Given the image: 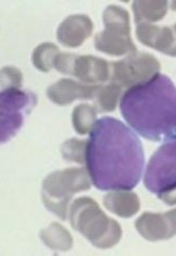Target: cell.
<instances>
[{
	"label": "cell",
	"instance_id": "6",
	"mask_svg": "<svg viewBox=\"0 0 176 256\" xmlns=\"http://www.w3.org/2000/svg\"><path fill=\"white\" fill-rule=\"evenodd\" d=\"M160 68L161 64L154 54L137 52L110 64V80L122 88H131L150 81L160 72Z\"/></svg>",
	"mask_w": 176,
	"mask_h": 256
},
{
	"label": "cell",
	"instance_id": "8",
	"mask_svg": "<svg viewBox=\"0 0 176 256\" xmlns=\"http://www.w3.org/2000/svg\"><path fill=\"white\" fill-rule=\"evenodd\" d=\"M54 69L63 74L76 76L84 83L98 84L110 78V64L92 54L60 52L53 64Z\"/></svg>",
	"mask_w": 176,
	"mask_h": 256
},
{
	"label": "cell",
	"instance_id": "9",
	"mask_svg": "<svg viewBox=\"0 0 176 256\" xmlns=\"http://www.w3.org/2000/svg\"><path fill=\"white\" fill-rule=\"evenodd\" d=\"M144 184L154 194H159L176 184V138L166 142L151 156Z\"/></svg>",
	"mask_w": 176,
	"mask_h": 256
},
{
	"label": "cell",
	"instance_id": "22",
	"mask_svg": "<svg viewBox=\"0 0 176 256\" xmlns=\"http://www.w3.org/2000/svg\"><path fill=\"white\" fill-rule=\"evenodd\" d=\"M157 195H158V198H159L162 202H165L166 204H168L170 206L176 205V184L167 188V190L162 191Z\"/></svg>",
	"mask_w": 176,
	"mask_h": 256
},
{
	"label": "cell",
	"instance_id": "11",
	"mask_svg": "<svg viewBox=\"0 0 176 256\" xmlns=\"http://www.w3.org/2000/svg\"><path fill=\"white\" fill-rule=\"evenodd\" d=\"M98 86L81 84L71 78H61L48 88L47 96L56 105L66 106L76 100H93Z\"/></svg>",
	"mask_w": 176,
	"mask_h": 256
},
{
	"label": "cell",
	"instance_id": "23",
	"mask_svg": "<svg viewBox=\"0 0 176 256\" xmlns=\"http://www.w3.org/2000/svg\"><path fill=\"white\" fill-rule=\"evenodd\" d=\"M165 216L169 226L170 234H171L172 236H174L176 234V208L165 212Z\"/></svg>",
	"mask_w": 176,
	"mask_h": 256
},
{
	"label": "cell",
	"instance_id": "25",
	"mask_svg": "<svg viewBox=\"0 0 176 256\" xmlns=\"http://www.w3.org/2000/svg\"><path fill=\"white\" fill-rule=\"evenodd\" d=\"M173 30H174V32H175V34H176V23H175V26H173Z\"/></svg>",
	"mask_w": 176,
	"mask_h": 256
},
{
	"label": "cell",
	"instance_id": "17",
	"mask_svg": "<svg viewBox=\"0 0 176 256\" xmlns=\"http://www.w3.org/2000/svg\"><path fill=\"white\" fill-rule=\"evenodd\" d=\"M121 94H122V88L118 84L110 83L108 85H99L93 98L97 112L104 114L114 112Z\"/></svg>",
	"mask_w": 176,
	"mask_h": 256
},
{
	"label": "cell",
	"instance_id": "2",
	"mask_svg": "<svg viewBox=\"0 0 176 256\" xmlns=\"http://www.w3.org/2000/svg\"><path fill=\"white\" fill-rule=\"evenodd\" d=\"M120 110L132 129L146 140L176 138V86L165 74L158 73L150 81L127 90Z\"/></svg>",
	"mask_w": 176,
	"mask_h": 256
},
{
	"label": "cell",
	"instance_id": "14",
	"mask_svg": "<svg viewBox=\"0 0 176 256\" xmlns=\"http://www.w3.org/2000/svg\"><path fill=\"white\" fill-rule=\"evenodd\" d=\"M135 227L138 234L150 242L168 240L172 238L165 214L145 212L136 220Z\"/></svg>",
	"mask_w": 176,
	"mask_h": 256
},
{
	"label": "cell",
	"instance_id": "18",
	"mask_svg": "<svg viewBox=\"0 0 176 256\" xmlns=\"http://www.w3.org/2000/svg\"><path fill=\"white\" fill-rule=\"evenodd\" d=\"M97 121V110L88 104L77 105L72 114V122L76 133L84 136L90 133Z\"/></svg>",
	"mask_w": 176,
	"mask_h": 256
},
{
	"label": "cell",
	"instance_id": "13",
	"mask_svg": "<svg viewBox=\"0 0 176 256\" xmlns=\"http://www.w3.org/2000/svg\"><path fill=\"white\" fill-rule=\"evenodd\" d=\"M106 208L121 218H131L141 210V200L138 195L127 190H115L104 196Z\"/></svg>",
	"mask_w": 176,
	"mask_h": 256
},
{
	"label": "cell",
	"instance_id": "16",
	"mask_svg": "<svg viewBox=\"0 0 176 256\" xmlns=\"http://www.w3.org/2000/svg\"><path fill=\"white\" fill-rule=\"evenodd\" d=\"M168 2L166 0H137L133 2L135 23H153L162 20L168 12Z\"/></svg>",
	"mask_w": 176,
	"mask_h": 256
},
{
	"label": "cell",
	"instance_id": "20",
	"mask_svg": "<svg viewBox=\"0 0 176 256\" xmlns=\"http://www.w3.org/2000/svg\"><path fill=\"white\" fill-rule=\"evenodd\" d=\"M88 140L70 138L61 145L62 158L68 162H74L77 164L86 162Z\"/></svg>",
	"mask_w": 176,
	"mask_h": 256
},
{
	"label": "cell",
	"instance_id": "3",
	"mask_svg": "<svg viewBox=\"0 0 176 256\" xmlns=\"http://www.w3.org/2000/svg\"><path fill=\"white\" fill-rule=\"evenodd\" d=\"M73 229L98 248H110L122 238L120 224L109 218L92 198H78L70 206Z\"/></svg>",
	"mask_w": 176,
	"mask_h": 256
},
{
	"label": "cell",
	"instance_id": "4",
	"mask_svg": "<svg viewBox=\"0 0 176 256\" xmlns=\"http://www.w3.org/2000/svg\"><path fill=\"white\" fill-rule=\"evenodd\" d=\"M92 180L86 167H72L48 174L41 188V200L46 208L65 220L73 195L87 191Z\"/></svg>",
	"mask_w": 176,
	"mask_h": 256
},
{
	"label": "cell",
	"instance_id": "1",
	"mask_svg": "<svg viewBox=\"0 0 176 256\" xmlns=\"http://www.w3.org/2000/svg\"><path fill=\"white\" fill-rule=\"evenodd\" d=\"M145 155L141 140L120 120L104 117L89 133L86 168L100 191L132 190L142 179Z\"/></svg>",
	"mask_w": 176,
	"mask_h": 256
},
{
	"label": "cell",
	"instance_id": "15",
	"mask_svg": "<svg viewBox=\"0 0 176 256\" xmlns=\"http://www.w3.org/2000/svg\"><path fill=\"white\" fill-rule=\"evenodd\" d=\"M40 240L42 243L56 252H68L73 246V238L63 226L52 222L48 227L41 229Z\"/></svg>",
	"mask_w": 176,
	"mask_h": 256
},
{
	"label": "cell",
	"instance_id": "12",
	"mask_svg": "<svg viewBox=\"0 0 176 256\" xmlns=\"http://www.w3.org/2000/svg\"><path fill=\"white\" fill-rule=\"evenodd\" d=\"M93 21L85 14L69 16L57 30V38L60 44L69 48L80 47L93 33Z\"/></svg>",
	"mask_w": 176,
	"mask_h": 256
},
{
	"label": "cell",
	"instance_id": "21",
	"mask_svg": "<svg viewBox=\"0 0 176 256\" xmlns=\"http://www.w3.org/2000/svg\"><path fill=\"white\" fill-rule=\"evenodd\" d=\"M23 81V76L20 70L13 66H4L0 72V85L1 92L8 90H20Z\"/></svg>",
	"mask_w": 176,
	"mask_h": 256
},
{
	"label": "cell",
	"instance_id": "10",
	"mask_svg": "<svg viewBox=\"0 0 176 256\" xmlns=\"http://www.w3.org/2000/svg\"><path fill=\"white\" fill-rule=\"evenodd\" d=\"M138 40L168 56L176 57V34L173 28L157 26L151 23L137 24Z\"/></svg>",
	"mask_w": 176,
	"mask_h": 256
},
{
	"label": "cell",
	"instance_id": "7",
	"mask_svg": "<svg viewBox=\"0 0 176 256\" xmlns=\"http://www.w3.org/2000/svg\"><path fill=\"white\" fill-rule=\"evenodd\" d=\"M37 102L31 92L8 90L0 93V142L5 143L21 129L25 116L29 114Z\"/></svg>",
	"mask_w": 176,
	"mask_h": 256
},
{
	"label": "cell",
	"instance_id": "5",
	"mask_svg": "<svg viewBox=\"0 0 176 256\" xmlns=\"http://www.w3.org/2000/svg\"><path fill=\"white\" fill-rule=\"evenodd\" d=\"M105 30L95 36V48L109 56L137 52L131 38L130 14L120 6H109L102 14Z\"/></svg>",
	"mask_w": 176,
	"mask_h": 256
},
{
	"label": "cell",
	"instance_id": "24",
	"mask_svg": "<svg viewBox=\"0 0 176 256\" xmlns=\"http://www.w3.org/2000/svg\"><path fill=\"white\" fill-rule=\"evenodd\" d=\"M171 9L172 10H176V2H171Z\"/></svg>",
	"mask_w": 176,
	"mask_h": 256
},
{
	"label": "cell",
	"instance_id": "19",
	"mask_svg": "<svg viewBox=\"0 0 176 256\" xmlns=\"http://www.w3.org/2000/svg\"><path fill=\"white\" fill-rule=\"evenodd\" d=\"M59 54V48L52 42H42L33 52V64L36 69L41 72L50 71L53 68L54 60Z\"/></svg>",
	"mask_w": 176,
	"mask_h": 256
}]
</instances>
